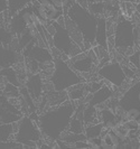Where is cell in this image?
I'll list each match as a JSON object with an SVG mask.
<instances>
[{"label":"cell","instance_id":"6da1fadb","mask_svg":"<svg viewBox=\"0 0 140 149\" xmlns=\"http://www.w3.org/2000/svg\"><path fill=\"white\" fill-rule=\"evenodd\" d=\"M76 109L74 101H66L43 111L38 118V127L43 137L48 141H56L68 128L70 121Z\"/></svg>","mask_w":140,"mask_h":149},{"label":"cell","instance_id":"7a4b0ae2","mask_svg":"<svg viewBox=\"0 0 140 149\" xmlns=\"http://www.w3.org/2000/svg\"><path fill=\"white\" fill-rule=\"evenodd\" d=\"M66 15L74 22L84 38V49L92 48L95 45V31L99 17L92 14L88 8L81 7L79 3L74 2L67 10Z\"/></svg>","mask_w":140,"mask_h":149},{"label":"cell","instance_id":"3957f363","mask_svg":"<svg viewBox=\"0 0 140 149\" xmlns=\"http://www.w3.org/2000/svg\"><path fill=\"white\" fill-rule=\"evenodd\" d=\"M49 82L53 89L56 91H66L72 85L77 83L86 82L85 79L73 70L68 62L62 58H54L53 61V71L49 76Z\"/></svg>","mask_w":140,"mask_h":149},{"label":"cell","instance_id":"277c9868","mask_svg":"<svg viewBox=\"0 0 140 149\" xmlns=\"http://www.w3.org/2000/svg\"><path fill=\"white\" fill-rule=\"evenodd\" d=\"M134 22L120 16L114 25V48L119 54L129 56L134 51V37H133Z\"/></svg>","mask_w":140,"mask_h":149},{"label":"cell","instance_id":"5b68a950","mask_svg":"<svg viewBox=\"0 0 140 149\" xmlns=\"http://www.w3.org/2000/svg\"><path fill=\"white\" fill-rule=\"evenodd\" d=\"M43 134L35 121L30 119L28 114H24L22 119L17 122L15 132L16 141L24 145V148H38L39 143L43 141Z\"/></svg>","mask_w":140,"mask_h":149},{"label":"cell","instance_id":"8992f818","mask_svg":"<svg viewBox=\"0 0 140 149\" xmlns=\"http://www.w3.org/2000/svg\"><path fill=\"white\" fill-rule=\"evenodd\" d=\"M53 24L55 27V33L52 35L53 46L55 48H57L59 52L68 56V58L83 52V49L68 35L65 26L59 25L57 22H53Z\"/></svg>","mask_w":140,"mask_h":149},{"label":"cell","instance_id":"52a82bcc","mask_svg":"<svg viewBox=\"0 0 140 149\" xmlns=\"http://www.w3.org/2000/svg\"><path fill=\"white\" fill-rule=\"evenodd\" d=\"M31 6L38 20L42 24L56 22L59 17L64 16L63 9L54 5L51 0H31Z\"/></svg>","mask_w":140,"mask_h":149},{"label":"cell","instance_id":"ba28073f","mask_svg":"<svg viewBox=\"0 0 140 149\" xmlns=\"http://www.w3.org/2000/svg\"><path fill=\"white\" fill-rule=\"evenodd\" d=\"M96 74L100 79H102L104 81H108V83L112 84L116 88H121L125 83V81L128 80L123 70H122L121 64L118 61L108 62L107 64L99 67L96 71Z\"/></svg>","mask_w":140,"mask_h":149},{"label":"cell","instance_id":"9c48e42d","mask_svg":"<svg viewBox=\"0 0 140 149\" xmlns=\"http://www.w3.org/2000/svg\"><path fill=\"white\" fill-rule=\"evenodd\" d=\"M67 62L73 70L83 75L91 74L94 71L96 63L99 62V58L93 51V48H90L86 51H83L82 53L75 55L73 57H70Z\"/></svg>","mask_w":140,"mask_h":149},{"label":"cell","instance_id":"30bf717a","mask_svg":"<svg viewBox=\"0 0 140 149\" xmlns=\"http://www.w3.org/2000/svg\"><path fill=\"white\" fill-rule=\"evenodd\" d=\"M14 100L15 97H7L0 90V123L18 122L24 116L20 107Z\"/></svg>","mask_w":140,"mask_h":149},{"label":"cell","instance_id":"8fae6325","mask_svg":"<svg viewBox=\"0 0 140 149\" xmlns=\"http://www.w3.org/2000/svg\"><path fill=\"white\" fill-rule=\"evenodd\" d=\"M24 55L29 60L36 61L38 64H49L54 61L53 54L48 47L34 45L33 40L24 48Z\"/></svg>","mask_w":140,"mask_h":149},{"label":"cell","instance_id":"7c38bea8","mask_svg":"<svg viewBox=\"0 0 140 149\" xmlns=\"http://www.w3.org/2000/svg\"><path fill=\"white\" fill-rule=\"evenodd\" d=\"M119 108L125 111L129 108L140 109V81L133 83L125 92V94L119 99Z\"/></svg>","mask_w":140,"mask_h":149},{"label":"cell","instance_id":"4fadbf2b","mask_svg":"<svg viewBox=\"0 0 140 149\" xmlns=\"http://www.w3.org/2000/svg\"><path fill=\"white\" fill-rule=\"evenodd\" d=\"M114 95L113 93V90L111 89L109 85L104 84L101 89H99L98 91L93 92V93H88L86 95V100H85V103L91 105H102L104 103H107V101H109L111 97Z\"/></svg>","mask_w":140,"mask_h":149},{"label":"cell","instance_id":"5bb4252c","mask_svg":"<svg viewBox=\"0 0 140 149\" xmlns=\"http://www.w3.org/2000/svg\"><path fill=\"white\" fill-rule=\"evenodd\" d=\"M25 86L35 101H38L42 97V94L44 93V81L39 73H34L30 75L28 80L26 81Z\"/></svg>","mask_w":140,"mask_h":149},{"label":"cell","instance_id":"9a60e30c","mask_svg":"<svg viewBox=\"0 0 140 149\" xmlns=\"http://www.w3.org/2000/svg\"><path fill=\"white\" fill-rule=\"evenodd\" d=\"M18 62V54L10 45L0 44V68L15 65Z\"/></svg>","mask_w":140,"mask_h":149},{"label":"cell","instance_id":"2e32d148","mask_svg":"<svg viewBox=\"0 0 140 149\" xmlns=\"http://www.w3.org/2000/svg\"><path fill=\"white\" fill-rule=\"evenodd\" d=\"M120 138L114 129H105L101 134V148L102 149H114L120 146Z\"/></svg>","mask_w":140,"mask_h":149},{"label":"cell","instance_id":"e0dca14e","mask_svg":"<svg viewBox=\"0 0 140 149\" xmlns=\"http://www.w3.org/2000/svg\"><path fill=\"white\" fill-rule=\"evenodd\" d=\"M64 18H65V28H66L68 35L71 36V38L73 39L76 44L81 47L83 51L84 49V38H83V35L80 31V29L77 28V26L74 24V22L68 17L67 15H64Z\"/></svg>","mask_w":140,"mask_h":149},{"label":"cell","instance_id":"ac0fdd59","mask_svg":"<svg viewBox=\"0 0 140 149\" xmlns=\"http://www.w3.org/2000/svg\"><path fill=\"white\" fill-rule=\"evenodd\" d=\"M95 45H100L108 49V33H107V18L100 16L98 19L95 31ZM109 51V49H108Z\"/></svg>","mask_w":140,"mask_h":149},{"label":"cell","instance_id":"d6986e66","mask_svg":"<svg viewBox=\"0 0 140 149\" xmlns=\"http://www.w3.org/2000/svg\"><path fill=\"white\" fill-rule=\"evenodd\" d=\"M67 97L70 99V101H81L83 99H85L88 94V82L77 83L75 85H72L71 88L66 90Z\"/></svg>","mask_w":140,"mask_h":149},{"label":"cell","instance_id":"ffe728a7","mask_svg":"<svg viewBox=\"0 0 140 149\" xmlns=\"http://www.w3.org/2000/svg\"><path fill=\"white\" fill-rule=\"evenodd\" d=\"M98 118L103 123V127L105 129H114L118 125L116 120V113L110 108L98 110Z\"/></svg>","mask_w":140,"mask_h":149},{"label":"cell","instance_id":"44dd1931","mask_svg":"<svg viewBox=\"0 0 140 149\" xmlns=\"http://www.w3.org/2000/svg\"><path fill=\"white\" fill-rule=\"evenodd\" d=\"M30 3H31V0H8L7 15L9 20L13 16H15L17 13H19L22 9L27 7Z\"/></svg>","mask_w":140,"mask_h":149},{"label":"cell","instance_id":"7402d4cb","mask_svg":"<svg viewBox=\"0 0 140 149\" xmlns=\"http://www.w3.org/2000/svg\"><path fill=\"white\" fill-rule=\"evenodd\" d=\"M0 76H1V80H5L8 83H11V84H15L17 86H20L18 73H17L16 70L13 68V66L0 68Z\"/></svg>","mask_w":140,"mask_h":149},{"label":"cell","instance_id":"603a6c76","mask_svg":"<svg viewBox=\"0 0 140 149\" xmlns=\"http://www.w3.org/2000/svg\"><path fill=\"white\" fill-rule=\"evenodd\" d=\"M16 129H17V122L0 123V141H7L14 139Z\"/></svg>","mask_w":140,"mask_h":149},{"label":"cell","instance_id":"cb8c5ba5","mask_svg":"<svg viewBox=\"0 0 140 149\" xmlns=\"http://www.w3.org/2000/svg\"><path fill=\"white\" fill-rule=\"evenodd\" d=\"M104 130L103 123L101 121L96 122V123H90L85 126L84 129V134L86 136V139H92V138H98L101 137L102 131Z\"/></svg>","mask_w":140,"mask_h":149},{"label":"cell","instance_id":"d4e9b609","mask_svg":"<svg viewBox=\"0 0 140 149\" xmlns=\"http://www.w3.org/2000/svg\"><path fill=\"white\" fill-rule=\"evenodd\" d=\"M61 139L73 146L75 142L80 141V140H86V136H85L84 134H74V132L65 131L64 134H62Z\"/></svg>","mask_w":140,"mask_h":149},{"label":"cell","instance_id":"484cf974","mask_svg":"<svg viewBox=\"0 0 140 149\" xmlns=\"http://www.w3.org/2000/svg\"><path fill=\"white\" fill-rule=\"evenodd\" d=\"M2 92L7 97H20V91H19V86H17L15 84L6 82L3 88H2Z\"/></svg>","mask_w":140,"mask_h":149},{"label":"cell","instance_id":"4316f807","mask_svg":"<svg viewBox=\"0 0 140 149\" xmlns=\"http://www.w3.org/2000/svg\"><path fill=\"white\" fill-rule=\"evenodd\" d=\"M13 40V33L11 30L5 28L3 26H0V44L10 45Z\"/></svg>","mask_w":140,"mask_h":149},{"label":"cell","instance_id":"83f0119b","mask_svg":"<svg viewBox=\"0 0 140 149\" xmlns=\"http://www.w3.org/2000/svg\"><path fill=\"white\" fill-rule=\"evenodd\" d=\"M129 63H131L133 68L140 71V48H136L129 56H128Z\"/></svg>","mask_w":140,"mask_h":149},{"label":"cell","instance_id":"f1b7e54d","mask_svg":"<svg viewBox=\"0 0 140 149\" xmlns=\"http://www.w3.org/2000/svg\"><path fill=\"white\" fill-rule=\"evenodd\" d=\"M24 148V145L20 142L16 141L15 139L7 140V141H0V149H17Z\"/></svg>","mask_w":140,"mask_h":149},{"label":"cell","instance_id":"f546056e","mask_svg":"<svg viewBox=\"0 0 140 149\" xmlns=\"http://www.w3.org/2000/svg\"><path fill=\"white\" fill-rule=\"evenodd\" d=\"M104 84H105V81H104V80H101V81H99V80H93V81L88 82V93H93V92L98 91L99 89H101Z\"/></svg>","mask_w":140,"mask_h":149},{"label":"cell","instance_id":"4dcf8cb0","mask_svg":"<svg viewBox=\"0 0 140 149\" xmlns=\"http://www.w3.org/2000/svg\"><path fill=\"white\" fill-rule=\"evenodd\" d=\"M129 131H133V130H138L140 128V122L136 121V120H125L123 122H121Z\"/></svg>","mask_w":140,"mask_h":149},{"label":"cell","instance_id":"1f68e13d","mask_svg":"<svg viewBox=\"0 0 140 149\" xmlns=\"http://www.w3.org/2000/svg\"><path fill=\"white\" fill-rule=\"evenodd\" d=\"M133 37H134V45H136V47H137V48H140V22H134Z\"/></svg>","mask_w":140,"mask_h":149},{"label":"cell","instance_id":"d6a6232c","mask_svg":"<svg viewBox=\"0 0 140 149\" xmlns=\"http://www.w3.org/2000/svg\"><path fill=\"white\" fill-rule=\"evenodd\" d=\"M121 66H122V70H123V72H125V74L128 80H133V79L137 76V75H136V72H134V71H137L136 68L129 67V65H122V64H121Z\"/></svg>","mask_w":140,"mask_h":149},{"label":"cell","instance_id":"836d02e7","mask_svg":"<svg viewBox=\"0 0 140 149\" xmlns=\"http://www.w3.org/2000/svg\"><path fill=\"white\" fill-rule=\"evenodd\" d=\"M88 143H90V148H93V149L101 148V137L88 139Z\"/></svg>","mask_w":140,"mask_h":149},{"label":"cell","instance_id":"e575fe53","mask_svg":"<svg viewBox=\"0 0 140 149\" xmlns=\"http://www.w3.org/2000/svg\"><path fill=\"white\" fill-rule=\"evenodd\" d=\"M55 143H56V148H59V149H70V148H73V146H72V145H70V143L65 142L64 140H62L61 138H59V139H57V140L55 141Z\"/></svg>","mask_w":140,"mask_h":149},{"label":"cell","instance_id":"d590c367","mask_svg":"<svg viewBox=\"0 0 140 149\" xmlns=\"http://www.w3.org/2000/svg\"><path fill=\"white\" fill-rule=\"evenodd\" d=\"M73 148L88 149L90 148V143H88V139H86V140H80V141H77V142H75V143H74Z\"/></svg>","mask_w":140,"mask_h":149},{"label":"cell","instance_id":"8d00e7d4","mask_svg":"<svg viewBox=\"0 0 140 149\" xmlns=\"http://www.w3.org/2000/svg\"><path fill=\"white\" fill-rule=\"evenodd\" d=\"M8 10V0H0V14H3Z\"/></svg>","mask_w":140,"mask_h":149},{"label":"cell","instance_id":"74e56055","mask_svg":"<svg viewBox=\"0 0 140 149\" xmlns=\"http://www.w3.org/2000/svg\"><path fill=\"white\" fill-rule=\"evenodd\" d=\"M76 3H79L81 7L88 8V0H75Z\"/></svg>","mask_w":140,"mask_h":149},{"label":"cell","instance_id":"f35d334b","mask_svg":"<svg viewBox=\"0 0 140 149\" xmlns=\"http://www.w3.org/2000/svg\"><path fill=\"white\" fill-rule=\"evenodd\" d=\"M134 139L140 143V128L137 130V132H136V138H134Z\"/></svg>","mask_w":140,"mask_h":149},{"label":"cell","instance_id":"ab89813d","mask_svg":"<svg viewBox=\"0 0 140 149\" xmlns=\"http://www.w3.org/2000/svg\"><path fill=\"white\" fill-rule=\"evenodd\" d=\"M136 11H137V13L140 15V0L138 1V3L136 5Z\"/></svg>","mask_w":140,"mask_h":149},{"label":"cell","instance_id":"60d3db41","mask_svg":"<svg viewBox=\"0 0 140 149\" xmlns=\"http://www.w3.org/2000/svg\"><path fill=\"white\" fill-rule=\"evenodd\" d=\"M0 81H1V80H0ZM2 88H3V86H2V84L0 83V90H2Z\"/></svg>","mask_w":140,"mask_h":149},{"label":"cell","instance_id":"b9f144b4","mask_svg":"<svg viewBox=\"0 0 140 149\" xmlns=\"http://www.w3.org/2000/svg\"><path fill=\"white\" fill-rule=\"evenodd\" d=\"M138 79H139V81H140V73H139V75H138Z\"/></svg>","mask_w":140,"mask_h":149},{"label":"cell","instance_id":"7bdbcfd3","mask_svg":"<svg viewBox=\"0 0 140 149\" xmlns=\"http://www.w3.org/2000/svg\"><path fill=\"white\" fill-rule=\"evenodd\" d=\"M0 80H1V76H0Z\"/></svg>","mask_w":140,"mask_h":149}]
</instances>
